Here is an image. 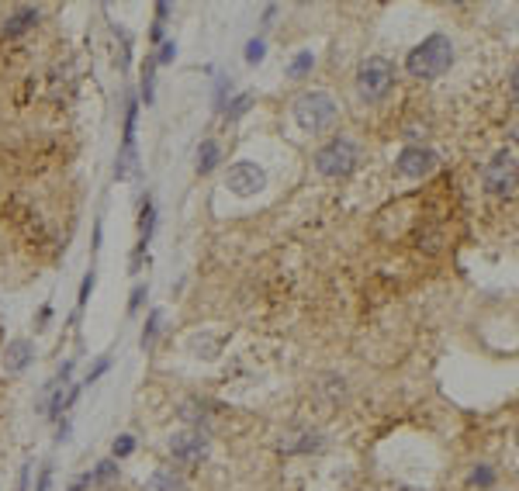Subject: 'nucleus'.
<instances>
[{
	"instance_id": "nucleus-1",
	"label": "nucleus",
	"mask_w": 519,
	"mask_h": 491,
	"mask_svg": "<svg viewBox=\"0 0 519 491\" xmlns=\"http://www.w3.org/2000/svg\"><path fill=\"white\" fill-rule=\"evenodd\" d=\"M450 63H454V42L447 35H429L409 52L405 70L415 80H436L450 70Z\"/></svg>"
},
{
	"instance_id": "nucleus-2",
	"label": "nucleus",
	"mask_w": 519,
	"mask_h": 491,
	"mask_svg": "<svg viewBox=\"0 0 519 491\" xmlns=\"http://www.w3.org/2000/svg\"><path fill=\"white\" fill-rule=\"evenodd\" d=\"M357 163H360V149H357V142L346 139V135L329 139V142L315 153V170H318L322 177H332V180L350 177V173L357 170Z\"/></svg>"
},
{
	"instance_id": "nucleus-3",
	"label": "nucleus",
	"mask_w": 519,
	"mask_h": 491,
	"mask_svg": "<svg viewBox=\"0 0 519 491\" xmlns=\"http://www.w3.org/2000/svg\"><path fill=\"white\" fill-rule=\"evenodd\" d=\"M336 114H339V104L332 94H325V91H309V94H302V98L295 100V121L305 128V132H322V128H329L332 121H336Z\"/></svg>"
},
{
	"instance_id": "nucleus-4",
	"label": "nucleus",
	"mask_w": 519,
	"mask_h": 491,
	"mask_svg": "<svg viewBox=\"0 0 519 491\" xmlns=\"http://www.w3.org/2000/svg\"><path fill=\"white\" fill-rule=\"evenodd\" d=\"M392 84H395V63L392 59L371 56V59L360 63V70H357V91H360V98L367 100V104L385 98L392 91Z\"/></svg>"
},
{
	"instance_id": "nucleus-5",
	"label": "nucleus",
	"mask_w": 519,
	"mask_h": 491,
	"mask_svg": "<svg viewBox=\"0 0 519 491\" xmlns=\"http://www.w3.org/2000/svg\"><path fill=\"white\" fill-rule=\"evenodd\" d=\"M516 173H519L516 149H499L488 159V166H485V187H488V194L513 197L516 194Z\"/></svg>"
},
{
	"instance_id": "nucleus-6",
	"label": "nucleus",
	"mask_w": 519,
	"mask_h": 491,
	"mask_svg": "<svg viewBox=\"0 0 519 491\" xmlns=\"http://www.w3.org/2000/svg\"><path fill=\"white\" fill-rule=\"evenodd\" d=\"M225 187H228L232 194H239V197H253V194H260V191L267 187V173H263L256 163L239 159V163L228 166V173H225Z\"/></svg>"
},
{
	"instance_id": "nucleus-7",
	"label": "nucleus",
	"mask_w": 519,
	"mask_h": 491,
	"mask_svg": "<svg viewBox=\"0 0 519 491\" xmlns=\"http://www.w3.org/2000/svg\"><path fill=\"white\" fill-rule=\"evenodd\" d=\"M170 453L177 464H201L208 457V436L205 429H180L170 436Z\"/></svg>"
},
{
	"instance_id": "nucleus-8",
	"label": "nucleus",
	"mask_w": 519,
	"mask_h": 491,
	"mask_svg": "<svg viewBox=\"0 0 519 491\" xmlns=\"http://www.w3.org/2000/svg\"><path fill=\"white\" fill-rule=\"evenodd\" d=\"M436 163H440V156H436L433 149H426V146H405V149L398 153V159H395L398 173L409 177V180L429 177V173L436 170Z\"/></svg>"
},
{
	"instance_id": "nucleus-9",
	"label": "nucleus",
	"mask_w": 519,
	"mask_h": 491,
	"mask_svg": "<svg viewBox=\"0 0 519 491\" xmlns=\"http://www.w3.org/2000/svg\"><path fill=\"white\" fill-rule=\"evenodd\" d=\"M31 357H35V346H31L28 339H14V343H7V350H3V374H7V377L24 374L28 364H31Z\"/></svg>"
},
{
	"instance_id": "nucleus-10",
	"label": "nucleus",
	"mask_w": 519,
	"mask_h": 491,
	"mask_svg": "<svg viewBox=\"0 0 519 491\" xmlns=\"http://www.w3.org/2000/svg\"><path fill=\"white\" fill-rule=\"evenodd\" d=\"M322 436L315 432V429H298V432H288V436H281V453H311V450H322Z\"/></svg>"
},
{
	"instance_id": "nucleus-11",
	"label": "nucleus",
	"mask_w": 519,
	"mask_h": 491,
	"mask_svg": "<svg viewBox=\"0 0 519 491\" xmlns=\"http://www.w3.org/2000/svg\"><path fill=\"white\" fill-rule=\"evenodd\" d=\"M38 24V7H14L10 17L3 21V38H17Z\"/></svg>"
},
{
	"instance_id": "nucleus-12",
	"label": "nucleus",
	"mask_w": 519,
	"mask_h": 491,
	"mask_svg": "<svg viewBox=\"0 0 519 491\" xmlns=\"http://www.w3.org/2000/svg\"><path fill=\"white\" fill-rule=\"evenodd\" d=\"M146 491H187V481L173 467H156L146 481Z\"/></svg>"
},
{
	"instance_id": "nucleus-13",
	"label": "nucleus",
	"mask_w": 519,
	"mask_h": 491,
	"mask_svg": "<svg viewBox=\"0 0 519 491\" xmlns=\"http://www.w3.org/2000/svg\"><path fill=\"white\" fill-rule=\"evenodd\" d=\"M218 159H222V149H218V142L215 139H205L201 146H198V173L208 177L215 166H218Z\"/></svg>"
},
{
	"instance_id": "nucleus-14",
	"label": "nucleus",
	"mask_w": 519,
	"mask_h": 491,
	"mask_svg": "<svg viewBox=\"0 0 519 491\" xmlns=\"http://www.w3.org/2000/svg\"><path fill=\"white\" fill-rule=\"evenodd\" d=\"M118 478V460H101L91 474H87V485H107Z\"/></svg>"
},
{
	"instance_id": "nucleus-15",
	"label": "nucleus",
	"mask_w": 519,
	"mask_h": 491,
	"mask_svg": "<svg viewBox=\"0 0 519 491\" xmlns=\"http://www.w3.org/2000/svg\"><path fill=\"white\" fill-rule=\"evenodd\" d=\"M311 66H315V56L305 49V52H298V56L288 63V77H291V80H302L305 73H311Z\"/></svg>"
},
{
	"instance_id": "nucleus-16",
	"label": "nucleus",
	"mask_w": 519,
	"mask_h": 491,
	"mask_svg": "<svg viewBox=\"0 0 519 491\" xmlns=\"http://www.w3.org/2000/svg\"><path fill=\"white\" fill-rule=\"evenodd\" d=\"M153 70H156V59L149 56V59H146V70H142V104H146V107L156 100V91H153L156 77H153Z\"/></svg>"
},
{
	"instance_id": "nucleus-17",
	"label": "nucleus",
	"mask_w": 519,
	"mask_h": 491,
	"mask_svg": "<svg viewBox=\"0 0 519 491\" xmlns=\"http://www.w3.org/2000/svg\"><path fill=\"white\" fill-rule=\"evenodd\" d=\"M160 322H163V311H160V308H156V311H149V322H146V329H142V350H149V346L156 343Z\"/></svg>"
},
{
	"instance_id": "nucleus-18",
	"label": "nucleus",
	"mask_w": 519,
	"mask_h": 491,
	"mask_svg": "<svg viewBox=\"0 0 519 491\" xmlns=\"http://www.w3.org/2000/svg\"><path fill=\"white\" fill-rule=\"evenodd\" d=\"M249 104H253V94H239V98L232 100V107H225V118H228V121L242 118V114L249 111Z\"/></svg>"
},
{
	"instance_id": "nucleus-19",
	"label": "nucleus",
	"mask_w": 519,
	"mask_h": 491,
	"mask_svg": "<svg viewBox=\"0 0 519 491\" xmlns=\"http://www.w3.org/2000/svg\"><path fill=\"white\" fill-rule=\"evenodd\" d=\"M180 419H184V422H198V426H201V422H208V412L201 408V405L187 401V405L180 408Z\"/></svg>"
},
{
	"instance_id": "nucleus-20",
	"label": "nucleus",
	"mask_w": 519,
	"mask_h": 491,
	"mask_svg": "<svg viewBox=\"0 0 519 491\" xmlns=\"http://www.w3.org/2000/svg\"><path fill=\"white\" fill-rule=\"evenodd\" d=\"M263 56H267L263 38H253V42L246 45V63H249V66H256V63H263Z\"/></svg>"
},
{
	"instance_id": "nucleus-21",
	"label": "nucleus",
	"mask_w": 519,
	"mask_h": 491,
	"mask_svg": "<svg viewBox=\"0 0 519 491\" xmlns=\"http://www.w3.org/2000/svg\"><path fill=\"white\" fill-rule=\"evenodd\" d=\"M153 59H156V66H170V63L177 59V42H163L160 52H156Z\"/></svg>"
},
{
	"instance_id": "nucleus-22",
	"label": "nucleus",
	"mask_w": 519,
	"mask_h": 491,
	"mask_svg": "<svg viewBox=\"0 0 519 491\" xmlns=\"http://www.w3.org/2000/svg\"><path fill=\"white\" fill-rule=\"evenodd\" d=\"M135 450V439L132 436H118L114 439V446H111V453H114V460H121V457H128Z\"/></svg>"
},
{
	"instance_id": "nucleus-23",
	"label": "nucleus",
	"mask_w": 519,
	"mask_h": 491,
	"mask_svg": "<svg viewBox=\"0 0 519 491\" xmlns=\"http://www.w3.org/2000/svg\"><path fill=\"white\" fill-rule=\"evenodd\" d=\"M492 481H495V471H492V467H474V471H471V485L488 488Z\"/></svg>"
},
{
	"instance_id": "nucleus-24",
	"label": "nucleus",
	"mask_w": 519,
	"mask_h": 491,
	"mask_svg": "<svg viewBox=\"0 0 519 491\" xmlns=\"http://www.w3.org/2000/svg\"><path fill=\"white\" fill-rule=\"evenodd\" d=\"M94 284H98V274L91 270V274L84 277V284H80V308H84V304L91 301V291H94Z\"/></svg>"
},
{
	"instance_id": "nucleus-25",
	"label": "nucleus",
	"mask_w": 519,
	"mask_h": 491,
	"mask_svg": "<svg viewBox=\"0 0 519 491\" xmlns=\"http://www.w3.org/2000/svg\"><path fill=\"white\" fill-rule=\"evenodd\" d=\"M107 367H111V360H101V364H98V367H94V371L87 374V381H84V384H94V381L101 377V374H104V371H107Z\"/></svg>"
},
{
	"instance_id": "nucleus-26",
	"label": "nucleus",
	"mask_w": 519,
	"mask_h": 491,
	"mask_svg": "<svg viewBox=\"0 0 519 491\" xmlns=\"http://www.w3.org/2000/svg\"><path fill=\"white\" fill-rule=\"evenodd\" d=\"M142 297H146V288H135V291H132V301H128V311H139Z\"/></svg>"
},
{
	"instance_id": "nucleus-27",
	"label": "nucleus",
	"mask_w": 519,
	"mask_h": 491,
	"mask_svg": "<svg viewBox=\"0 0 519 491\" xmlns=\"http://www.w3.org/2000/svg\"><path fill=\"white\" fill-rule=\"evenodd\" d=\"M49 481H52V467H42V478H38V488L35 491H49Z\"/></svg>"
},
{
	"instance_id": "nucleus-28",
	"label": "nucleus",
	"mask_w": 519,
	"mask_h": 491,
	"mask_svg": "<svg viewBox=\"0 0 519 491\" xmlns=\"http://www.w3.org/2000/svg\"><path fill=\"white\" fill-rule=\"evenodd\" d=\"M274 14H277V7H274V3H270V7H267V10H263V24H267V28H270V24H274Z\"/></svg>"
},
{
	"instance_id": "nucleus-29",
	"label": "nucleus",
	"mask_w": 519,
	"mask_h": 491,
	"mask_svg": "<svg viewBox=\"0 0 519 491\" xmlns=\"http://www.w3.org/2000/svg\"><path fill=\"white\" fill-rule=\"evenodd\" d=\"M398 491H426V488H398Z\"/></svg>"
}]
</instances>
